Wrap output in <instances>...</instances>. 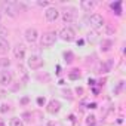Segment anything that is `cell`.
I'll use <instances>...</instances> for the list:
<instances>
[{"mask_svg":"<svg viewBox=\"0 0 126 126\" xmlns=\"http://www.w3.org/2000/svg\"><path fill=\"white\" fill-rule=\"evenodd\" d=\"M59 39L64 40V42H67V43L73 42V40L76 39V31H74V28H71V27H64V28L59 31Z\"/></svg>","mask_w":126,"mask_h":126,"instance_id":"obj_1","label":"cell"},{"mask_svg":"<svg viewBox=\"0 0 126 126\" xmlns=\"http://www.w3.org/2000/svg\"><path fill=\"white\" fill-rule=\"evenodd\" d=\"M56 42V34L52 33V31H47L42 36L40 39V43H42V47H50L52 45H55Z\"/></svg>","mask_w":126,"mask_h":126,"instance_id":"obj_2","label":"cell"},{"mask_svg":"<svg viewBox=\"0 0 126 126\" xmlns=\"http://www.w3.org/2000/svg\"><path fill=\"white\" fill-rule=\"evenodd\" d=\"M27 65H28L30 70H39V68L43 67V59H42V56H39V55H31V56L27 59Z\"/></svg>","mask_w":126,"mask_h":126,"instance_id":"obj_3","label":"cell"},{"mask_svg":"<svg viewBox=\"0 0 126 126\" xmlns=\"http://www.w3.org/2000/svg\"><path fill=\"white\" fill-rule=\"evenodd\" d=\"M104 18H102V15H99V14H94V15H91V18H89V24H91V27L92 28H95V30H99V28H102L104 27Z\"/></svg>","mask_w":126,"mask_h":126,"instance_id":"obj_4","label":"cell"},{"mask_svg":"<svg viewBox=\"0 0 126 126\" xmlns=\"http://www.w3.org/2000/svg\"><path fill=\"white\" fill-rule=\"evenodd\" d=\"M24 37H25V40H27L28 43H36V42H37V39H39V31H37L36 28L30 27V28H27V30H25Z\"/></svg>","mask_w":126,"mask_h":126,"instance_id":"obj_5","label":"cell"},{"mask_svg":"<svg viewBox=\"0 0 126 126\" xmlns=\"http://www.w3.org/2000/svg\"><path fill=\"white\" fill-rule=\"evenodd\" d=\"M14 80V76H12V71L9 70H3V71H0V85H3V86H8L11 85Z\"/></svg>","mask_w":126,"mask_h":126,"instance_id":"obj_6","label":"cell"},{"mask_svg":"<svg viewBox=\"0 0 126 126\" xmlns=\"http://www.w3.org/2000/svg\"><path fill=\"white\" fill-rule=\"evenodd\" d=\"M45 16L49 22H55L58 18H59V11L56 8H47L45 11Z\"/></svg>","mask_w":126,"mask_h":126,"instance_id":"obj_7","label":"cell"},{"mask_svg":"<svg viewBox=\"0 0 126 126\" xmlns=\"http://www.w3.org/2000/svg\"><path fill=\"white\" fill-rule=\"evenodd\" d=\"M2 8H3V12H6V15H9V16H16V8H15V5H14V2H5L3 5H2Z\"/></svg>","mask_w":126,"mask_h":126,"instance_id":"obj_8","label":"cell"},{"mask_svg":"<svg viewBox=\"0 0 126 126\" xmlns=\"http://www.w3.org/2000/svg\"><path fill=\"white\" fill-rule=\"evenodd\" d=\"M46 110H47V113H50V114H56V113L61 110V102L56 101V99H50V101L47 102Z\"/></svg>","mask_w":126,"mask_h":126,"instance_id":"obj_9","label":"cell"},{"mask_svg":"<svg viewBox=\"0 0 126 126\" xmlns=\"http://www.w3.org/2000/svg\"><path fill=\"white\" fill-rule=\"evenodd\" d=\"M14 56H15L18 61H22V59L25 58V46L18 43V45L14 47Z\"/></svg>","mask_w":126,"mask_h":126,"instance_id":"obj_10","label":"cell"},{"mask_svg":"<svg viewBox=\"0 0 126 126\" xmlns=\"http://www.w3.org/2000/svg\"><path fill=\"white\" fill-rule=\"evenodd\" d=\"M80 8L85 12H91L95 8V2H94V0H82V2H80Z\"/></svg>","mask_w":126,"mask_h":126,"instance_id":"obj_11","label":"cell"},{"mask_svg":"<svg viewBox=\"0 0 126 126\" xmlns=\"http://www.w3.org/2000/svg\"><path fill=\"white\" fill-rule=\"evenodd\" d=\"M62 21L65 24H71L74 21V11L70 9V11H64L62 12Z\"/></svg>","mask_w":126,"mask_h":126,"instance_id":"obj_12","label":"cell"},{"mask_svg":"<svg viewBox=\"0 0 126 126\" xmlns=\"http://www.w3.org/2000/svg\"><path fill=\"white\" fill-rule=\"evenodd\" d=\"M11 49V45L8 40H0V53H8Z\"/></svg>","mask_w":126,"mask_h":126,"instance_id":"obj_13","label":"cell"},{"mask_svg":"<svg viewBox=\"0 0 126 126\" xmlns=\"http://www.w3.org/2000/svg\"><path fill=\"white\" fill-rule=\"evenodd\" d=\"M8 36H9V30L8 27L0 24V40H8Z\"/></svg>","mask_w":126,"mask_h":126,"instance_id":"obj_14","label":"cell"},{"mask_svg":"<svg viewBox=\"0 0 126 126\" xmlns=\"http://www.w3.org/2000/svg\"><path fill=\"white\" fill-rule=\"evenodd\" d=\"M9 126H24V122L19 117H12L9 120Z\"/></svg>","mask_w":126,"mask_h":126,"instance_id":"obj_15","label":"cell"},{"mask_svg":"<svg viewBox=\"0 0 126 126\" xmlns=\"http://www.w3.org/2000/svg\"><path fill=\"white\" fill-rule=\"evenodd\" d=\"M73 59H74V53H73L71 50H67V52H64V61L67 62V64L73 62Z\"/></svg>","mask_w":126,"mask_h":126,"instance_id":"obj_16","label":"cell"},{"mask_svg":"<svg viewBox=\"0 0 126 126\" xmlns=\"http://www.w3.org/2000/svg\"><path fill=\"white\" fill-rule=\"evenodd\" d=\"M0 67H2L3 70H9L11 67V61L8 58H0Z\"/></svg>","mask_w":126,"mask_h":126,"instance_id":"obj_17","label":"cell"},{"mask_svg":"<svg viewBox=\"0 0 126 126\" xmlns=\"http://www.w3.org/2000/svg\"><path fill=\"white\" fill-rule=\"evenodd\" d=\"M111 45H113V42H111V40H102V42H101V50H104V52L110 50Z\"/></svg>","mask_w":126,"mask_h":126,"instance_id":"obj_18","label":"cell"},{"mask_svg":"<svg viewBox=\"0 0 126 126\" xmlns=\"http://www.w3.org/2000/svg\"><path fill=\"white\" fill-rule=\"evenodd\" d=\"M95 125H96V117L94 114L88 116L86 117V126H95Z\"/></svg>","mask_w":126,"mask_h":126,"instance_id":"obj_19","label":"cell"},{"mask_svg":"<svg viewBox=\"0 0 126 126\" xmlns=\"http://www.w3.org/2000/svg\"><path fill=\"white\" fill-rule=\"evenodd\" d=\"M120 6H122V2H116V3L111 5V9L116 11V15H122V9H120Z\"/></svg>","mask_w":126,"mask_h":126,"instance_id":"obj_20","label":"cell"},{"mask_svg":"<svg viewBox=\"0 0 126 126\" xmlns=\"http://www.w3.org/2000/svg\"><path fill=\"white\" fill-rule=\"evenodd\" d=\"M68 77H70L71 80H77V79H80V73H79V70H73V71L68 74Z\"/></svg>","mask_w":126,"mask_h":126,"instance_id":"obj_21","label":"cell"},{"mask_svg":"<svg viewBox=\"0 0 126 126\" xmlns=\"http://www.w3.org/2000/svg\"><path fill=\"white\" fill-rule=\"evenodd\" d=\"M0 111H2V113H6V111H9V105L3 104V105H2V108H0Z\"/></svg>","mask_w":126,"mask_h":126,"instance_id":"obj_22","label":"cell"},{"mask_svg":"<svg viewBox=\"0 0 126 126\" xmlns=\"http://www.w3.org/2000/svg\"><path fill=\"white\" fill-rule=\"evenodd\" d=\"M45 102H46L45 98H37V104H39V105H45Z\"/></svg>","mask_w":126,"mask_h":126,"instance_id":"obj_23","label":"cell"},{"mask_svg":"<svg viewBox=\"0 0 126 126\" xmlns=\"http://www.w3.org/2000/svg\"><path fill=\"white\" fill-rule=\"evenodd\" d=\"M39 6H49V2H37Z\"/></svg>","mask_w":126,"mask_h":126,"instance_id":"obj_24","label":"cell"},{"mask_svg":"<svg viewBox=\"0 0 126 126\" xmlns=\"http://www.w3.org/2000/svg\"><path fill=\"white\" fill-rule=\"evenodd\" d=\"M21 102H22V104H27V102H28V98H22Z\"/></svg>","mask_w":126,"mask_h":126,"instance_id":"obj_25","label":"cell"},{"mask_svg":"<svg viewBox=\"0 0 126 126\" xmlns=\"http://www.w3.org/2000/svg\"><path fill=\"white\" fill-rule=\"evenodd\" d=\"M0 126H5V122H3L2 119H0Z\"/></svg>","mask_w":126,"mask_h":126,"instance_id":"obj_26","label":"cell"},{"mask_svg":"<svg viewBox=\"0 0 126 126\" xmlns=\"http://www.w3.org/2000/svg\"><path fill=\"white\" fill-rule=\"evenodd\" d=\"M0 19H2V12H0Z\"/></svg>","mask_w":126,"mask_h":126,"instance_id":"obj_27","label":"cell"}]
</instances>
